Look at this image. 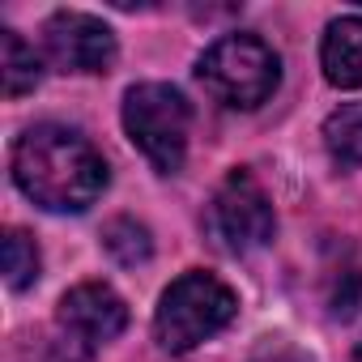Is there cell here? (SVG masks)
Wrapping results in <instances>:
<instances>
[{"instance_id": "obj_1", "label": "cell", "mask_w": 362, "mask_h": 362, "mask_svg": "<svg viewBox=\"0 0 362 362\" xmlns=\"http://www.w3.org/2000/svg\"><path fill=\"white\" fill-rule=\"evenodd\" d=\"M107 162L69 124H35L13 141V184L47 214H86L107 192Z\"/></svg>"}, {"instance_id": "obj_2", "label": "cell", "mask_w": 362, "mask_h": 362, "mask_svg": "<svg viewBox=\"0 0 362 362\" xmlns=\"http://www.w3.org/2000/svg\"><path fill=\"white\" fill-rule=\"evenodd\" d=\"M239 311V294L205 273V269H188L184 277H175L162 298H158V311H153V341L166 349V354H188L197 349L201 341L218 337Z\"/></svg>"}, {"instance_id": "obj_3", "label": "cell", "mask_w": 362, "mask_h": 362, "mask_svg": "<svg viewBox=\"0 0 362 362\" xmlns=\"http://www.w3.org/2000/svg\"><path fill=\"white\" fill-rule=\"evenodd\" d=\"M197 81L205 86L209 98L235 111H256L264 107L277 86H281V56L260 39V35H222L209 43L197 60Z\"/></svg>"}, {"instance_id": "obj_4", "label": "cell", "mask_w": 362, "mask_h": 362, "mask_svg": "<svg viewBox=\"0 0 362 362\" xmlns=\"http://www.w3.org/2000/svg\"><path fill=\"white\" fill-rule=\"evenodd\" d=\"M124 132L128 141L145 153V162L158 175L184 170L188 158V136H192V103L184 90L166 81H141L124 94Z\"/></svg>"}, {"instance_id": "obj_5", "label": "cell", "mask_w": 362, "mask_h": 362, "mask_svg": "<svg viewBox=\"0 0 362 362\" xmlns=\"http://www.w3.org/2000/svg\"><path fill=\"white\" fill-rule=\"evenodd\" d=\"M205 235L214 239V247H222L230 256H247V252L273 243L277 214H273L269 192L260 188V179L247 166L230 170L218 184V192L205 209Z\"/></svg>"}, {"instance_id": "obj_6", "label": "cell", "mask_w": 362, "mask_h": 362, "mask_svg": "<svg viewBox=\"0 0 362 362\" xmlns=\"http://www.w3.org/2000/svg\"><path fill=\"white\" fill-rule=\"evenodd\" d=\"M124 328H128V303L107 281H81L56 307V358L90 362Z\"/></svg>"}, {"instance_id": "obj_7", "label": "cell", "mask_w": 362, "mask_h": 362, "mask_svg": "<svg viewBox=\"0 0 362 362\" xmlns=\"http://www.w3.org/2000/svg\"><path fill=\"white\" fill-rule=\"evenodd\" d=\"M43 56L60 73H107L115 64V35L103 18L60 9L43 22Z\"/></svg>"}, {"instance_id": "obj_8", "label": "cell", "mask_w": 362, "mask_h": 362, "mask_svg": "<svg viewBox=\"0 0 362 362\" xmlns=\"http://www.w3.org/2000/svg\"><path fill=\"white\" fill-rule=\"evenodd\" d=\"M320 69L328 77V86L337 90H358L362 86V18H337L324 30L320 43Z\"/></svg>"}, {"instance_id": "obj_9", "label": "cell", "mask_w": 362, "mask_h": 362, "mask_svg": "<svg viewBox=\"0 0 362 362\" xmlns=\"http://www.w3.org/2000/svg\"><path fill=\"white\" fill-rule=\"evenodd\" d=\"M43 64L35 47L18 30H0V81H5V98H22L39 86Z\"/></svg>"}, {"instance_id": "obj_10", "label": "cell", "mask_w": 362, "mask_h": 362, "mask_svg": "<svg viewBox=\"0 0 362 362\" xmlns=\"http://www.w3.org/2000/svg\"><path fill=\"white\" fill-rule=\"evenodd\" d=\"M324 149L337 166H362V103H341L324 119Z\"/></svg>"}, {"instance_id": "obj_11", "label": "cell", "mask_w": 362, "mask_h": 362, "mask_svg": "<svg viewBox=\"0 0 362 362\" xmlns=\"http://www.w3.org/2000/svg\"><path fill=\"white\" fill-rule=\"evenodd\" d=\"M103 252L124 264V269H136V264H149L153 256V239H149V226L136 222V218H111L103 226Z\"/></svg>"}, {"instance_id": "obj_12", "label": "cell", "mask_w": 362, "mask_h": 362, "mask_svg": "<svg viewBox=\"0 0 362 362\" xmlns=\"http://www.w3.org/2000/svg\"><path fill=\"white\" fill-rule=\"evenodd\" d=\"M0 256H5V281H9V290H30L39 281L43 256H39V247H35V239L26 230H9Z\"/></svg>"}, {"instance_id": "obj_13", "label": "cell", "mask_w": 362, "mask_h": 362, "mask_svg": "<svg viewBox=\"0 0 362 362\" xmlns=\"http://www.w3.org/2000/svg\"><path fill=\"white\" fill-rule=\"evenodd\" d=\"M252 362H311V358L298 345H290L281 337H269V341H260V349L252 354Z\"/></svg>"}]
</instances>
